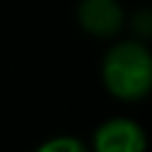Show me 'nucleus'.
I'll list each match as a JSON object with an SVG mask.
<instances>
[{"instance_id": "f257e3e1", "label": "nucleus", "mask_w": 152, "mask_h": 152, "mask_svg": "<svg viewBox=\"0 0 152 152\" xmlns=\"http://www.w3.org/2000/svg\"><path fill=\"white\" fill-rule=\"evenodd\" d=\"M100 76L114 100L140 102L152 93V50L135 38L119 40L104 52Z\"/></svg>"}, {"instance_id": "f03ea898", "label": "nucleus", "mask_w": 152, "mask_h": 152, "mask_svg": "<svg viewBox=\"0 0 152 152\" xmlns=\"http://www.w3.org/2000/svg\"><path fill=\"white\" fill-rule=\"evenodd\" d=\"M90 152H147V133L131 116L104 119L90 138Z\"/></svg>"}, {"instance_id": "7ed1b4c3", "label": "nucleus", "mask_w": 152, "mask_h": 152, "mask_svg": "<svg viewBox=\"0 0 152 152\" xmlns=\"http://www.w3.org/2000/svg\"><path fill=\"white\" fill-rule=\"evenodd\" d=\"M76 19L88 36L104 40L119 36L126 26V12L119 0H81Z\"/></svg>"}, {"instance_id": "20e7f679", "label": "nucleus", "mask_w": 152, "mask_h": 152, "mask_svg": "<svg viewBox=\"0 0 152 152\" xmlns=\"http://www.w3.org/2000/svg\"><path fill=\"white\" fill-rule=\"evenodd\" d=\"M33 152H90V147L76 135H55L40 142Z\"/></svg>"}, {"instance_id": "39448f33", "label": "nucleus", "mask_w": 152, "mask_h": 152, "mask_svg": "<svg viewBox=\"0 0 152 152\" xmlns=\"http://www.w3.org/2000/svg\"><path fill=\"white\" fill-rule=\"evenodd\" d=\"M126 24L131 26V33L135 40H150L152 38V10L150 7H140L131 14V19H126Z\"/></svg>"}]
</instances>
